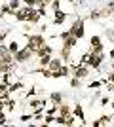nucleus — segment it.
<instances>
[{
  "label": "nucleus",
  "instance_id": "obj_24",
  "mask_svg": "<svg viewBox=\"0 0 114 127\" xmlns=\"http://www.w3.org/2000/svg\"><path fill=\"white\" fill-rule=\"evenodd\" d=\"M103 85H105V80H95V82H91L87 87H89V89H99V87H103Z\"/></svg>",
  "mask_w": 114,
  "mask_h": 127
},
{
  "label": "nucleus",
  "instance_id": "obj_26",
  "mask_svg": "<svg viewBox=\"0 0 114 127\" xmlns=\"http://www.w3.org/2000/svg\"><path fill=\"white\" fill-rule=\"evenodd\" d=\"M8 48H10V51H11V53H17L19 49H21V48H19V42H15V40H11V42L8 44Z\"/></svg>",
  "mask_w": 114,
  "mask_h": 127
},
{
  "label": "nucleus",
  "instance_id": "obj_37",
  "mask_svg": "<svg viewBox=\"0 0 114 127\" xmlns=\"http://www.w3.org/2000/svg\"><path fill=\"white\" fill-rule=\"evenodd\" d=\"M8 120H6V110H0V125H6Z\"/></svg>",
  "mask_w": 114,
  "mask_h": 127
},
{
  "label": "nucleus",
  "instance_id": "obj_23",
  "mask_svg": "<svg viewBox=\"0 0 114 127\" xmlns=\"http://www.w3.org/2000/svg\"><path fill=\"white\" fill-rule=\"evenodd\" d=\"M44 123H46V125H51V123H55V114H49V112H46V114H44Z\"/></svg>",
  "mask_w": 114,
  "mask_h": 127
},
{
  "label": "nucleus",
  "instance_id": "obj_35",
  "mask_svg": "<svg viewBox=\"0 0 114 127\" xmlns=\"http://www.w3.org/2000/svg\"><path fill=\"white\" fill-rule=\"evenodd\" d=\"M87 59H89V51H86V53L80 57V63H78V64H87Z\"/></svg>",
  "mask_w": 114,
  "mask_h": 127
},
{
  "label": "nucleus",
  "instance_id": "obj_47",
  "mask_svg": "<svg viewBox=\"0 0 114 127\" xmlns=\"http://www.w3.org/2000/svg\"><path fill=\"white\" fill-rule=\"evenodd\" d=\"M110 108H112V110H114V101H112V102H110Z\"/></svg>",
  "mask_w": 114,
  "mask_h": 127
},
{
  "label": "nucleus",
  "instance_id": "obj_1",
  "mask_svg": "<svg viewBox=\"0 0 114 127\" xmlns=\"http://www.w3.org/2000/svg\"><path fill=\"white\" fill-rule=\"evenodd\" d=\"M44 44H48V42H46V36H44L42 32H40V34H27V44H25V46H27L29 49H33L34 53H36L38 48H42Z\"/></svg>",
  "mask_w": 114,
  "mask_h": 127
},
{
  "label": "nucleus",
  "instance_id": "obj_17",
  "mask_svg": "<svg viewBox=\"0 0 114 127\" xmlns=\"http://www.w3.org/2000/svg\"><path fill=\"white\" fill-rule=\"evenodd\" d=\"M87 17H89L91 21H101V19H103V13H101V10H91Z\"/></svg>",
  "mask_w": 114,
  "mask_h": 127
},
{
  "label": "nucleus",
  "instance_id": "obj_14",
  "mask_svg": "<svg viewBox=\"0 0 114 127\" xmlns=\"http://www.w3.org/2000/svg\"><path fill=\"white\" fill-rule=\"evenodd\" d=\"M61 59H63V63H69L71 61V49L69 48H65V46H61Z\"/></svg>",
  "mask_w": 114,
  "mask_h": 127
},
{
  "label": "nucleus",
  "instance_id": "obj_48",
  "mask_svg": "<svg viewBox=\"0 0 114 127\" xmlns=\"http://www.w3.org/2000/svg\"><path fill=\"white\" fill-rule=\"evenodd\" d=\"M110 66H112V70H114V61H112V64H110Z\"/></svg>",
  "mask_w": 114,
  "mask_h": 127
},
{
  "label": "nucleus",
  "instance_id": "obj_13",
  "mask_svg": "<svg viewBox=\"0 0 114 127\" xmlns=\"http://www.w3.org/2000/svg\"><path fill=\"white\" fill-rule=\"evenodd\" d=\"M21 89H25V84H23L21 80H19V82H13V84L8 85V91H10V93H15V91H21Z\"/></svg>",
  "mask_w": 114,
  "mask_h": 127
},
{
  "label": "nucleus",
  "instance_id": "obj_29",
  "mask_svg": "<svg viewBox=\"0 0 114 127\" xmlns=\"http://www.w3.org/2000/svg\"><path fill=\"white\" fill-rule=\"evenodd\" d=\"M31 120H34V114H21V116H19V122L21 123H27V122H31Z\"/></svg>",
  "mask_w": 114,
  "mask_h": 127
},
{
  "label": "nucleus",
  "instance_id": "obj_38",
  "mask_svg": "<svg viewBox=\"0 0 114 127\" xmlns=\"http://www.w3.org/2000/svg\"><path fill=\"white\" fill-rule=\"evenodd\" d=\"M34 95H36V87H31V89L27 91V95H25V97H27V99H33Z\"/></svg>",
  "mask_w": 114,
  "mask_h": 127
},
{
  "label": "nucleus",
  "instance_id": "obj_45",
  "mask_svg": "<svg viewBox=\"0 0 114 127\" xmlns=\"http://www.w3.org/2000/svg\"><path fill=\"white\" fill-rule=\"evenodd\" d=\"M114 59V49H110V61Z\"/></svg>",
  "mask_w": 114,
  "mask_h": 127
},
{
  "label": "nucleus",
  "instance_id": "obj_32",
  "mask_svg": "<svg viewBox=\"0 0 114 127\" xmlns=\"http://www.w3.org/2000/svg\"><path fill=\"white\" fill-rule=\"evenodd\" d=\"M49 10H51V11L61 10V0H51V4H49Z\"/></svg>",
  "mask_w": 114,
  "mask_h": 127
},
{
  "label": "nucleus",
  "instance_id": "obj_22",
  "mask_svg": "<svg viewBox=\"0 0 114 127\" xmlns=\"http://www.w3.org/2000/svg\"><path fill=\"white\" fill-rule=\"evenodd\" d=\"M15 104H17V101L10 97V99L6 101V110H8V112H13V110H15Z\"/></svg>",
  "mask_w": 114,
  "mask_h": 127
},
{
  "label": "nucleus",
  "instance_id": "obj_43",
  "mask_svg": "<svg viewBox=\"0 0 114 127\" xmlns=\"http://www.w3.org/2000/svg\"><path fill=\"white\" fill-rule=\"evenodd\" d=\"M6 89H8V85H6L4 82H0V93H2V91H6Z\"/></svg>",
  "mask_w": 114,
  "mask_h": 127
},
{
  "label": "nucleus",
  "instance_id": "obj_49",
  "mask_svg": "<svg viewBox=\"0 0 114 127\" xmlns=\"http://www.w3.org/2000/svg\"><path fill=\"white\" fill-rule=\"evenodd\" d=\"M84 2H86V0H80V4H84Z\"/></svg>",
  "mask_w": 114,
  "mask_h": 127
},
{
  "label": "nucleus",
  "instance_id": "obj_31",
  "mask_svg": "<svg viewBox=\"0 0 114 127\" xmlns=\"http://www.w3.org/2000/svg\"><path fill=\"white\" fill-rule=\"evenodd\" d=\"M105 36L109 38L110 42H114V27H109V29H105Z\"/></svg>",
  "mask_w": 114,
  "mask_h": 127
},
{
  "label": "nucleus",
  "instance_id": "obj_20",
  "mask_svg": "<svg viewBox=\"0 0 114 127\" xmlns=\"http://www.w3.org/2000/svg\"><path fill=\"white\" fill-rule=\"evenodd\" d=\"M49 61H51V55H42L38 57V66H49Z\"/></svg>",
  "mask_w": 114,
  "mask_h": 127
},
{
  "label": "nucleus",
  "instance_id": "obj_2",
  "mask_svg": "<svg viewBox=\"0 0 114 127\" xmlns=\"http://www.w3.org/2000/svg\"><path fill=\"white\" fill-rule=\"evenodd\" d=\"M69 31H71L72 36H76L78 40H82V38L86 36V21H84L82 17H76L74 23H72V27L69 29Z\"/></svg>",
  "mask_w": 114,
  "mask_h": 127
},
{
  "label": "nucleus",
  "instance_id": "obj_9",
  "mask_svg": "<svg viewBox=\"0 0 114 127\" xmlns=\"http://www.w3.org/2000/svg\"><path fill=\"white\" fill-rule=\"evenodd\" d=\"M48 99L53 102V104H61V102H65V95H63L61 91H53V93H49Z\"/></svg>",
  "mask_w": 114,
  "mask_h": 127
},
{
  "label": "nucleus",
  "instance_id": "obj_8",
  "mask_svg": "<svg viewBox=\"0 0 114 127\" xmlns=\"http://www.w3.org/2000/svg\"><path fill=\"white\" fill-rule=\"evenodd\" d=\"M67 17H69V13H65L63 10H57V11H53V21H51V23L59 27V25H63V23H65Z\"/></svg>",
  "mask_w": 114,
  "mask_h": 127
},
{
  "label": "nucleus",
  "instance_id": "obj_34",
  "mask_svg": "<svg viewBox=\"0 0 114 127\" xmlns=\"http://www.w3.org/2000/svg\"><path fill=\"white\" fill-rule=\"evenodd\" d=\"M23 4H25V6H34V8H38V6H40V0H23Z\"/></svg>",
  "mask_w": 114,
  "mask_h": 127
},
{
  "label": "nucleus",
  "instance_id": "obj_41",
  "mask_svg": "<svg viewBox=\"0 0 114 127\" xmlns=\"http://www.w3.org/2000/svg\"><path fill=\"white\" fill-rule=\"evenodd\" d=\"M107 78H109V82H112V84H114V70H110L109 74H107Z\"/></svg>",
  "mask_w": 114,
  "mask_h": 127
},
{
  "label": "nucleus",
  "instance_id": "obj_18",
  "mask_svg": "<svg viewBox=\"0 0 114 127\" xmlns=\"http://www.w3.org/2000/svg\"><path fill=\"white\" fill-rule=\"evenodd\" d=\"M0 11H2V13H4V15H13V13H15V11L11 10V6L8 4V2H4V4L0 6Z\"/></svg>",
  "mask_w": 114,
  "mask_h": 127
},
{
  "label": "nucleus",
  "instance_id": "obj_39",
  "mask_svg": "<svg viewBox=\"0 0 114 127\" xmlns=\"http://www.w3.org/2000/svg\"><path fill=\"white\" fill-rule=\"evenodd\" d=\"M109 102H110L109 97H103V99H101V104H99V106H109Z\"/></svg>",
  "mask_w": 114,
  "mask_h": 127
},
{
  "label": "nucleus",
  "instance_id": "obj_16",
  "mask_svg": "<svg viewBox=\"0 0 114 127\" xmlns=\"http://www.w3.org/2000/svg\"><path fill=\"white\" fill-rule=\"evenodd\" d=\"M82 84H84V80L76 78V76H71V87L72 89H82Z\"/></svg>",
  "mask_w": 114,
  "mask_h": 127
},
{
  "label": "nucleus",
  "instance_id": "obj_5",
  "mask_svg": "<svg viewBox=\"0 0 114 127\" xmlns=\"http://www.w3.org/2000/svg\"><path fill=\"white\" fill-rule=\"evenodd\" d=\"M89 66L87 64H76L74 68H72V76H76V78H80V80H86L87 76H89Z\"/></svg>",
  "mask_w": 114,
  "mask_h": 127
},
{
  "label": "nucleus",
  "instance_id": "obj_36",
  "mask_svg": "<svg viewBox=\"0 0 114 127\" xmlns=\"http://www.w3.org/2000/svg\"><path fill=\"white\" fill-rule=\"evenodd\" d=\"M89 51H93V53H103V44H99V46H93V48H89Z\"/></svg>",
  "mask_w": 114,
  "mask_h": 127
},
{
  "label": "nucleus",
  "instance_id": "obj_28",
  "mask_svg": "<svg viewBox=\"0 0 114 127\" xmlns=\"http://www.w3.org/2000/svg\"><path fill=\"white\" fill-rule=\"evenodd\" d=\"M21 2H23V0H8V4L11 6V10H13V11H17L19 8H21Z\"/></svg>",
  "mask_w": 114,
  "mask_h": 127
},
{
  "label": "nucleus",
  "instance_id": "obj_44",
  "mask_svg": "<svg viewBox=\"0 0 114 127\" xmlns=\"http://www.w3.org/2000/svg\"><path fill=\"white\" fill-rule=\"evenodd\" d=\"M40 4H44V6H48V8H49V4H51V0H40Z\"/></svg>",
  "mask_w": 114,
  "mask_h": 127
},
{
  "label": "nucleus",
  "instance_id": "obj_42",
  "mask_svg": "<svg viewBox=\"0 0 114 127\" xmlns=\"http://www.w3.org/2000/svg\"><path fill=\"white\" fill-rule=\"evenodd\" d=\"M6 36H8V31H4V32H0V44L6 40Z\"/></svg>",
  "mask_w": 114,
  "mask_h": 127
},
{
  "label": "nucleus",
  "instance_id": "obj_15",
  "mask_svg": "<svg viewBox=\"0 0 114 127\" xmlns=\"http://www.w3.org/2000/svg\"><path fill=\"white\" fill-rule=\"evenodd\" d=\"M61 66H63V59H53V57H51V61H49V68H51V70H59L61 68Z\"/></svg>",
  "mask_w": 114,
  "mask_h": 127
},
{
  "label": "nucleus",
  "instance_id": "obj_40",
  "mask_svg": "<svg viewBox=\"0 0 114 127\" xmlns=\"http://www.w3.org/2000/svg\"><path fill=\"white\" fill-rule=\"evenodd\" d=\"M105 87H107L110 93H114V84H112V82H107V84H105Z\"/></svg>",
  "mask_w": 114,
  "mask_h": 127
},
{
  "label": "nucleus",
  "instance_id": "obj_33",
  "mask_svg": "<svg viewBox=\"0 0 114 127\" xmlns=\"http://www.w3.org/2000/svg\"><path fill=\"white\" fill-rule=\"evenodd\" d=\"M36 10H38V13H40V17H46V15H48V6L40 4V6L36 8Z\"/></svg>",
  "mask_w": 114,
  "mask_h": 127
},
{
  "label": "nucleus",
  "instance_id": "obj_3",
  "mask_svg": "<svg viewBox=\"0 0 114 127\" xmlns=\"http://www.w3.org/2000/svg\"><path fill=\"white\" fill-rule=\"evenodd\" d=\"M33 57H36V55H34V51H33V49H29L27 46H25V48H21L17 53H13V59H15V63H17V64H25V63H29Z\"/></svg>",
  "mask_w": 114,
  "mask_h": 127
},
{
  "label": "nucleus",
  "instance_id": "obj_10",
  "mask_svg": "<svg viewBox=\"0 0 114 127\" xmlns=\"http://www.w3.org/2000/svg\"><path fill=\"white\" fill-rule=\"evenodd\" d=\"M51 53H53V48H51L49 44H44L42 48L36 49V53H34V55H36V57H42V55H51Z\"/></svg>",
  "mask_w": 114,
  "mask_h": 127
},
{
  "label": "nucleus",
  "instance_id": "obj_25",
  "mask_svg": "<svg viewBox=\"0 0 114 127\" xmlns=\"http://www.w3.org/2000/svg\"><path fill=\"white\" fill-rule=\"evenodd\" d=\"M101 44V36L99 34H93L91 38H89V48H93V46H99Z\"/></svg>",
  "mask_w": 114,
  "mask_h": 127
},
{
  "label": "nucleus",
  "instance_id": "obj_11",
  "mask_svg": "<svg viewBox=\"0 0 114 127\" xmlns=\"http://www.w3.org/2000/svg\"><path fill=\"white\" fill-rule=\"evenodd\" d=\"M61 42H63V46H65V48L72 49V48H74V46H76V44L80 42V40H78V38H76V36H72V34H71V36H67L65 40H61Z\"/></svg>",
  "mask_w": 114,
  "mask_h": 127
},
{
  "label": "nucleus",
  "instance_id": "obj_19",
  "mask_svg": "<svg viewBox=\"0 0 114 127\" xmlns=\"http://www.w3.org/2000/svg\"><path fill=\"white\" fill-rule=\"evenodd\" d=\"M13 17H15V19H17L19 23H25V21H27V13H25V11H23L21 8H19V10H17L15 13H13Z\"/></svg>",
  "mask_w": 114,
  "mask_h": 127
},
{
  "label": "nucleus",
  "instance_id": "obj_12",
  "mask_svg": "<svg viewBox=\"0 0 114 127\" xmlns=\"http://www.w3.org/2000/svg\"><path fill=\"white\" fill-rule=\"evenodd\" d=\"M46 102H48L46 99H29V108H31V110H36V108L44 106Z\"/></svg>",
  "mask_w": 114,
  "mask_h": 127
},
{
  "label": "nucleus",
  "instance_id": "obj_30",
  "mask_svg": "<svg viewBox=\"0 0 114 127\" xmlns=\"http://www.w3.org/2000/svg\"><path fill=\"white\" fill-rule=\"evenodd\" d=\"M11 74H13V72H4V74H2V80H0V82H4L6 85H10V84H11Z\"/></svg>",
  "mask_w": 114,
  "mask_h": 127
},
{
  "label": "nucleus",
  "instance_id": "obj_46",
  "mask_svg": "<svg viewBox=\"0 0 114 127\" xmlns=\"http://www.w3.org/2000/svg\"><path fill=\"white\" fill-rule=\"evenodd\" d=\"M2 68H4V63H2V61H0V74H2Z\"/></svg>",
  "mask_w": 114,
  "mask_h": 127
},
{
  "label": "nucleus",
  "instance_id": "obj_21",
  "mask_svg": "<svg viewBox=\"0 0 114 127\" xmlns=\"http://www.w3.org/2000/svg\"><path fill=\"white\" fill-rule=\"evenodd\" d=\"M59 114L69 116V114H72V108H71L69 104H65V102H61V104H59Z\"/></svg>",
  "mask_w": 114,
  "mask_h": 127
},
{
  "label": "nucleus",
  "instance_id": "obj_4",
  "mask_svg": "<svg viewBox=\"0 0 114 127\" xmlns=\"http://www.w3.org/2000/svg\"><path fill=\"white\" fill-rule=\"evenodd\" d=\"M105 61V53H93L89 51V59H87V66L93 70H99L101 68V64Z\"/></svg>",
  "mask_w": 114,
  "mask_h": 127
},
{
  "label": "nucleus",
  "instance_id": "obj_27",
  "mask_svg": "<svg viewBox=\"0 0 114 127\" xmlns=\"http://www.w3.org/2000/svg\"><path fill=\"white\" fill-rule=\"evenodd\" d=\"M55 123H57V125H65V127H67V116L57 114V116H55Z\"/></svg>",
  "mask_w": 114,
  "mask_h": 127
},
{
  "label": "nucleus",
  "instance_id": "obj_6",
  "mask_svg": "<svg viewBox=\"0 0 114 127\" xmlns=\"http://www.w3.org/2000/svg\"><path fill=\"white\" fill-rule=\"evenodd\" d=\"M72 114H74V116L80 120L82 125H87V122H86V112H84V106H82L80 102H76V104H74V108H72Z\"/></svg>",
  "mask_w": 114,
  "mask_h": 127
},
{
  "label": "nucleus",
  "instance_id": "obj_7",
  "mask_svg": "<svg viewBox=\"0 0 114 127\" xmlns=\"http://www.w3.org/2000/svg\"><path fill=\"white\" fill-rule=\"evenodd\" d=\"M112 120L114 118L112 116H109V114H103V116L99 118V120H93L91 123H89V125L91 127H101V125H110V123H112Z\"/></svg>",
  "mask_w": 114,
  "mask_h": 127
}]
</instances>
